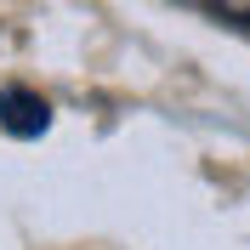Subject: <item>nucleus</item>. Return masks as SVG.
I'll return each instance as SVG.
<instances>
[{
	"label": "nucleus",
	"instance_id": "f03ea898",
	"mask_svg": "<svg viewBox=\"0 0 250 250\" xmlns=\"http://www.w3.org/2000/svg\"><path fill=\"white\" fill-rule=\"evenodd\" d=\"M222 17H233V23H250V0H216Z\"/></svg>",
	"mask_w": 250,
	"mask_h": 250
},
{
	"label": "nucleus",
	"instance_id": "f257e3e1",
	"mask_svg": "<svg viewBox=\"0 0 250 250\" xmlns=\"http://www.w3.org/2000/svg\"><path fill=\"white\" fill-rule=\"evenodd\" d=\"M0 125H6L12 137H40V131L51 125L46 97L23 91V85H6V91H0Z\"/></svg>",
	"mask_w": 250,
	"mask_h": 250
}]
</instances>
